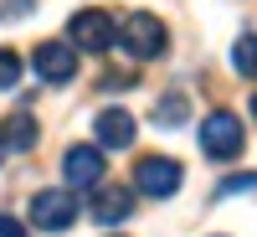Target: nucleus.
Wrapping results in <instances>:
<instances>
[{"label": "nucleus", "instance_id": "f257e3e1", "mask_svg": "<svg viewBox=\"0 0 257 237\" xmlns=\"http://www.w3.org/2000/svg\"><path fill=\"white\" fill-rule=\"evenodd\" d=\"M118 47L128 52V57H139V62H155V57H165V26H160V16H149V11H134V16H123V26H118Z\"/></svg>", "mask_w": 257, "mask_h": 237}, {"label": "nucleus", "instance_id": "f03ea898", "mask_svg": "<svg viewBox=\"0 0 257 237\" xmlns=\"http://www.w3.org/2000/svg\"><path fill=\"white\" fill-rule=\"evenodd\" d=\"M242 144H247V134H242V119H237V114L216 109V114L201 119V149H206V160L226 165V160L242 155Z\"/></svg>", "mask_w": 257, "mask_h": 237}, {"label": "nucleus", "instance_id": "7ed1b4c3", "mask_svg": "<svg viewBox=\"0 0 257 237\" xmlns=\"http://www.w3.org/2000/svg\"><path fill=\"white\" fill-rule=\"evenodd\" d=\"M180 181H185V170H180V160H170V155H149V160L134 165V191L149 196V201H170L180 191Z\"/></svg>", "mask_w": 257, "mask_h": 237}, {"label": "nucleus", "instance_id": "20e7f679", "mask_svg": "<svg viewBox=\"0 0 257 237\" xmlns=\"http://www.w3.org/2000/svg\"><path fill=\"white\" fill-rule=\"evenodd\" d=\"M103 176H108L103 144H72L67 155H62V181L72 191H93V186H103Z\"/></svg>", "mask_w": 257, "mask_h": 237}, {"label": "nucleus", "instance_id": "39448f33", "mask_svg": "<svg viewBox=\"0 0 257 237\" xmlns=\"http://www.w3.org/2000/svg\"><path fill=\"white\" fill-rule=\"evenodd\" d=\"M67 36H72L77 52H108L113 36H118V26H113L108 11H77V16L67 21Z\"/></svg>", "mask_w": 257, "mask_h": 237}, {"label": "nucleus", "instance_id": "423d86ee", "mask_svg": "<svg viewBox=\"0 0 257 237\" xmlns=\"http://www.w3.org/2000/svg\"><path fill=\"white\" fill-rule=\"evenodd\" d=\"M72 222H77V196H72V191H36V196H31V227L67 232Z\"/></svg>", "mask_w": 257, "mask_h": 237}, {"label": "nucleus", "instance_id": "0eeeda50", "mask_svg": "<svg viewBox=\"0 0 257 237\" xmlns=\"http://www.w3.org/2000/svg\"><path fill=\"white\" fill-rule=\"evenodd\" d=\"M31 67L47 83H72L77 77V47L72 41H41V47L31 52Z\"/></svg>", "mask_w": 257, "mask_h": 237}, {"label": "nucleus", "instance_id": "6e6552de", "mask_svg": "<svg viewBox=\"0 0 257 237\" xmlns=\"http://www.w3.org/2000/svg\"><path fill=\"white\" fill-rule=\"evenodd\" d=\"M93 129H98V144H103V149H128L134 134H139V124H134L128 109H103V114L93 119Z\"/></svg>", "mask_w": 257, "mask_h": 237}, {"label": "nucleus", "instance_id": "1a4fd4ad", "mask_svg": "<svg viewBox=\"0 0 257 237\" xmlns=\"http://www.w3.org/2000/svg\"><path fill=\"white\" fill-rule=\"evenodd\" d=\"M128 217H134V196H128L123 186H108L98 196V206H93V222L98 227H113V222H128Z\"/></svg>", "mask_w": 257, "mask_h": 237}, {"label": "nucleus", "instance_id": "9d476101", "mask_svg": "<svg viewBox=\"0 0 257 237\" xmlns=\"http://www.w3.org/2000/svg\"><path fill=\"white\" fill-rule=\"evenodd\" d=\"M31 144H36V119L31 114H11L6 129H0V149H16L21 155V149H31Z\"/></svg>", "mask_w": 257, "mask_h": 237}, {"label": "nucleus", "instance_id": "9b49d317", "mask_svg": "<svg viewBox=\"0 0 257 237\" xmlns=\"http://www.w3.org/2000/svg\"><path fill=\"white\" fill-rule=\"evenodd\" d=\"M190 119V98L185 93H165L160 103H155V124H165V129H180Z\"/></svg>", "mask_w": 257, "mask_h": 237}, {"label": "nucleus", "instance_id": "f8f14e48", "mask_svg": "<svg viewBox=\"0 0 257 237\" xmlns=\"http://www.w3.org/2000/svg\"><path fill=\"white\" fill-rule=\"evenodd\" d=\"M231 67H237V77H257V31L237 36V47H231Z\"/></svg>", "mask_w": 257, "mask_h": 237}, {"label": "nucleus", "instance_id": "ddd939ff", "mask_svg": "<svg viewBox=\"0 0 257 237\" xmlns=\"http://www.w3.org/2000/svg\"><path fill=\"white\" fill-rule=\"evenodd\" d=\"M16 83H21V57L0 47V93H11Z\"/></svg>", "mask_w": 257, "mask_h": 237}, {"label": "nucleus", "instance_id": "4468645a", "mask_svg": "<svg viewBox=\"0 0 257 237\" xmlns=\"http://www.w3.org/2000/svg\"><path fill=\"white\" fill-rule=\"evenodd\" d=\"M242 191H257V176H231V181H221L216 196H242Z\"/></svg>", "mask_w": 257, "mask_h": 237}, {"label": "nucleus", "instance_id": "2eb2a0df", "mask_svg": "<svg viewBox=\"0 0 257 237\" xmlns=\"http://www.w3.org/2000/svg\"><path fill=\"white\" fill-rule=\"evenodd\" d=\"M36 6V0H0V16H6V21H16V16H26Z\"/></svg>", "mask_w": 257, "mask_h": 237}, {"label": "nucleus", "instance_id": "dca6fc26", "mask_svg": "<svg viewBox=\"0 0 257 237\" xmlns=\"http://www.w3.org/2000/svg\"><path fill=\"white\" fill-rule=\"evenodd\" d=\"M0 237H26V227H21L16 217H6V211H0Z\"/></svg>", "mask_w": 257, "mask_h": 237}, {"label": "nucleus", "instance_id": "f3484780", "mask_svg": "<svg viewBox=\"0 0 257 237\" xmlns=\"http://www.w3.org/2000/svg\"><path fill=\"white\" fill-rule=\"evenodd\" d=\"M252 119H257V98H252Z\"/></svg>", "mask_w": 257, "mask_h": 237}, {"label": "nucleus", "instance_id": "a211bd4d", "mask_svg": "<svg viewBox=\"0 0 257 237\" xmlns=\"http://www.w3.org/2000/svg\"><path fill=\"white\" fill-rule=\"evenodd\" d=\"M0 155H6V149H0Z\"/></svg>", "mask_w": 257, "mask_h": 237}]
</instances>
